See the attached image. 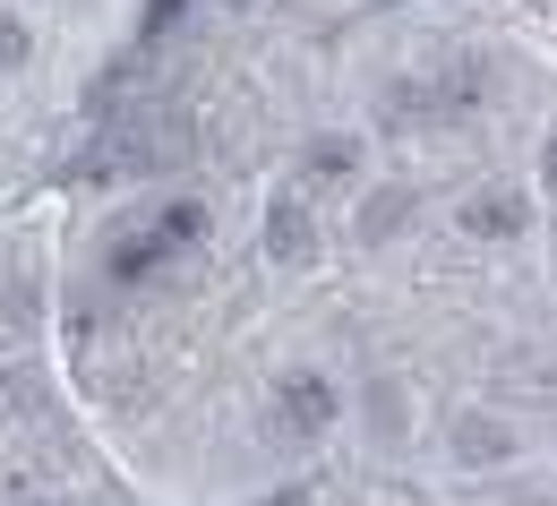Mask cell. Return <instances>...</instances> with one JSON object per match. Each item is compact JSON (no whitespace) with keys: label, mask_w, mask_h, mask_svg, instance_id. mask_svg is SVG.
<instances>
[{"label":"cell","mask_w":557,"mask_h":506,"mask_svg":"<svg viewBox=\"0 0 557 506\" xmlns=\"http://www.w3.org/2000/svg\"><path fill=\"white\" fill-rule=\"evenodd\" d=\"M181 155H189V121H181V112H154V121H121L112 172H163V163H181Z\"/></svg>","instance_id":"6da1fadb"},{"label":"cell","mask_w":557,"mask_h":506,"mask_svg":"<svg viewBox=\"0 0 557 506\" xmlns=\"http://www.w3.org/2000/svg\"><path fill=\"white\" fill-rule=\"evenodd\" d=\"M275 421L292 437H318L326 421H335V386H326L318 369H292V378H283V395H275Z\"/></svg>","instance_id":"7a4b0ae2"},{"label":"cell","mask_w":557,"mask_h":506,"mask_svg":"<svg viewBox=\"0 0 557 506\" xmlns=\"http://www.w3.org/2000/svg\"><path fill=\"white\" fill-rule=\"evenodd\" d=\"M267 249H275V267H300V258L318 249V232H309V189H283V198H275V232H267Z\"/></svg>","instance_id":"3957f363"},{"label":"cell","mask_w":557,"mask_h":506,"mask_svg":"<svg viewBox=\"0 0 557 506\" xmlns=\"http://www.w3.org/2000/svg\"><path fill=\"white\" fill-rule=\"evenodd\" d=\"M463 232H481V240L523 232V198H472V207H463Z\"/></svg>","instance_id":"277c9868"},{"label":"cell","mask_w":557,"mask_h":506,"mask_svg":"<svg viewBox=\"0 0 557 506\" xmlns=\"http://www.w3.org/2000/svg\"><path fill=\"white\" fill-rule=\"evenodd\" d=\"M309 163H318V172H351V138H326L318 155H309Z\"/></svg>","instance_id":"5b68a950"},{"label":"cell","mask_w":557,"mask_h":506,"mask_svg":"<svg viewBox=\"0 0 557 506\" xmlns=\"http://www.w3.org/2000/svg\"><path fill=\"white\" fill-rule=\"evenodd\" d=\"M26 61V35H17V17H0V70H17Z\"/></svg>","instance_id":"8992f818"},{"label":"cell","mask_w":557,"mask_h":506,"mask_svg":"<svg viewBox=\"0 0 557 506\" xmlns=\"http://www.w3.org/2000/svg\"><path fill=\"white\" fill-rule=\"evenodd\" d=\"M463 455H497V421H472V430H463Z\"/></svg>","instance_id":"52a82bcc"}]
</instances>
